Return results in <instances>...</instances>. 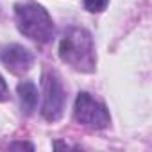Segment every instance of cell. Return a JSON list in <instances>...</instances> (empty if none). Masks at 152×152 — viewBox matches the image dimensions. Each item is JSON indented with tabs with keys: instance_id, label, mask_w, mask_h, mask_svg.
<instances>
[{
	"instance_id": "1",
	"label": "cell",
	"mask_w": 152,
	"mask_h": 152,
	"mask_svg": "<svg viewBox=\"0 0 152 152\" xmlns=\"http://www.w3.org/2000/svg\"><path fill=\"white\" fill-rule=\"evenodd\" d=\"M59 57L63 63L70 64L77 72L83 73L95 72L97 57H95V45L91 34L81 27L68 29L59 43Z\"/></svg>"
},
{
	"instance_id": "2",
	"label": "cell",
	"mask_w": 152,
	"mask_h": 152,
	"mask_svg": "<svg viewBox=\"0 0 152 152\" xmlns=\"http://www.w3.org/2000/svg\"><path fill=\"white\" fill-rule=\"evenodd\" d=\"M15 22L18 31L32 41L48 43L54 36V23L50 15L32 0H22L15 6Z\"/></svg>"
},
{
	"instance_id": "3",
	"label": "cell",
	"mask_w": 152,
	"mask_h": 152,
	"mask_svg": "<svg viewBox=\"0 0 152 152\" xmlns=\"http://www.w3.org/2000/svg\"><path fill=\"white\" fill-rule=\"evenodd\" d=\"M73 118L83 127H88V129H93V131L106 129L111 122L109 111L106 109V106H102L99 100H95L86 91L79 93L77 99H75Z\"/></svg>"
},
{
	"instance_id": "4",
	"label": "cell",
	"mask_w": 152,
	"mask_h": 152,
	"mask_svg": "<svg viewBox=\"0 0 152 152\" xmlns=\"http://www.w3.org/2000/svg\"><path fill=\"white\" fill-rule=\"evenodd\" d=\"M66 91L56 72L43 73V106L41 115L48 122H57L64 113Z\"/></svg>"
},
{
	"instance_id": "5",
	"label": "cell",
	"mask_w": 152,
	"mask_h": 152,
	"mask_svg": "<svg viewBox=\"0 0 152 152\" xmlns=\"http://www.w3.org/2000/svg\"><path fill=\"white\" fill-rule=\"evenodd\" d=\"M0 61L11 73L22 75L29 72L31 66L34 64V56L22 45H6L0 48Z\"/></svg>"
},
{
	"instance_id": "6",
	"label": "cell",
	"mask_w": 152,
	"mask_h": 152,
	"mask_svg": "<svg viewBox=\"0 0 152 152\" xmlns=\"http://www.w3.org/2000/svg\"><path fill=\"white\" fill-rule=\"evenodd\" d=\"M18 95H20V102H22V109L25 111V115H31L36 106H38V88L34 83L31 81H23L18 84Z\"/></svg>"
},
{
	"instance_id": "7",
	"label": "cell",
	"mask_w": 152,
	"mask_h": 152,
	"mask_svg": "<svg viewBox=\"0 0 152 152\" xmlns=\"http://www.w3.org/2000/svg\"><path fill=\"white\" fill-rule=\"evenodd\" d=\"M107 2L109 0H84V7L90 13H100L107 7Z\"/></svg>"
},
{
	"instance_id": "8",
	"label": "cell",
	"mask_w": 152,
	"mask_h": 152,
	"mask_svg": "<svg viewBox=\"0 0 152 152\" xmlns=\"http://www.w3.org/2000/svg\"><path fill=\"white\" fill-rule=\"evenodd\" d=\"M7 99H9V88H7L4 77L0 75V102H4V100H7Z\"/></svg>"
}]
</instances>
